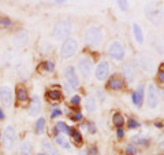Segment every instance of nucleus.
Here are the masks:
<instances>
[{"label": "nucleus", "instance_id": "obj_1", "mask_svg": "<svg viewBox=\"0 0 164 155\" xmlns=\"http://www.w3.org/2000/svg\"><path fill=\"white\" fill-rule=\"evenodd\" d=\"M71 32H73V23H71V21L60 19L59 22L55 23V26L52 29V37L57 41L66 40V39H68Z\"/></svg>", "mask_w": 164, "mask_h": 155}, {"label": "nucleus", "instance_id": "obj_2", "mask_svg": "<svg viewBox=\"0 0 164 155\" xmlns=\"http://www.w3.org/2000/svg\"><path fill=\"white\" fill-rule=\"evenodd\" d=\"M85 41L90 47H98L102 43V30L98 26H88L85 29Z\"/></svg>", "mask_w": 164, "mask_h": 155}, {"label": "nucleus", "instance_id": "obj_3", "mask_svg": "<svg viewBox=\"0 0 164 155\" xmlns=\"http://www.w3.org/2000/svg\"><path fill=\"white\" fill-rule=\"evenodd\" d=\"M145 15L155 26H162L164 23V12L153 3L145 6Z\"/></svg>", "mask_w": 164, "mask_h": 155}, {"label": "nucleus", "instance_id": "obj_4", "mask_svg": "<svg viewBox=\"0 0 164 155\" xmlns=\"http://www.w3.org/2000/svg\"><path fill=\"white\" fill-rule=\"evenodd\" d=\"M78 51V41L74 39V37H68L63 41L60 47V56L63 59H70L73 58Z\"/></svg>", "mask_w": 164, "mask_h": 155}, {"label": "nucleus", "instance_id": "obj_5", "mask_svg": "<svg viewBox=\"0 0 164 155\" xmlns=\"http://www.w3.org/2000/svg\"><path fill=\"white\" fill-rule=\"evenodd\" d=\"M77 67H78L80 74L85 80H88V78H90L92 71H93V61L89 56H82V58H80V61H78Z\"/></svg>", "mask_w": 164, "mask_h": 155}, {"label": "nucleus", "instance_id": "obj_6", "mask_svg": "<svg viewBox=\"0 0 164 155\" xmlns=\"http://www.w3.org/2000/svg\"><path fill=\"white\" fill-rule=\"evenodd\" d=\"M108 55L114 61H123L125 59V55H126L125 46L118 40L112 41V43L109 44V47H108Z\"/></svg>", "mask_w": 164, "mask_h": 155}, {"label": "nucleus", "instance_id": "obj_7", "mask_svg": "<svg viewBox=\"0 0 164 155\" xmlns=\"http://www.w3.org/2000/svg\"><path fill=\"white\" fill-rule=\"evenodd\" d=\"M138 66L142 69L144 73H148L152 74L156 69V62L150 55L148 54H141L138 56Z\"/></svg>", "mask_w": 164, "mask_h": 155}, {"label": "nucleus", "instance_id": "obj_8", "mask_svg": "<svg viewBox=\"0 0 164 155\" xmlns=\"http://www.w3.org/2000/svg\"><path fill=\"white\" fill-rule=\"evenodd\" d=\"M146 104L149 109H156L159 106V91L155 84H149L146 88Z\"/></svg>", "mask_w": 164, "mask_h": 155}, {"label": "nucleus", "instance_id": "obj_9", "mask_svg": "<svg viewBox=\"0 0 164 155\" xmlns=\"http://www.w3.org/2000/svg\"><path fill=\"white\" fill-rule=\"evenodd\" d=\"M16 140V133L12 125H8L4 130V135H3V143H4V148L6 150H11L12 146L15 144Z\"/></svg>", "mask_w": 164, "mask_h": 155}, {"label": "nucleus", "instance_id": "obj_10", "mask_svg": "<svg viewBox=\"0 0 164 155\" xmlns=\"http://www.w3.org/2000/svg\"><path fill=\"white\" fill-rule=\"evenodd\" d=\"M64 78H66V81L70 88L80 87V80H78V75L75 73V69L73 66H67L64 69Z\"/></svg>", "mask_w": 164, "mask_h": 155}, {"label": "nucleus", "instance_id": "obj_11", "mask_svg": "<svg viewBox=\"0 0 164 155\" xmlns=\"http://www.w3.org/2000/svg\"><path fill=\"white\" fill-rule=\"evenodd\" d=\"M149 44L159 55H164V37H162L160 34L152 33L149 36Z\"/></svg>", "mask_w": 164, "mask_h": 155}, {"label": "nucleus", "instance_id": "obj_12", "mask_svg": "<svg viewBox=\"0 0 164 155\" xmlns=\"http://www.w3.org/2000/svg\"><path fill=\"white\" fill-rule=\"evenodd\" d=\"M94 75L98 81L107 80L109 75V63L107 61H101L100 63L97 65V67H96V70H94Z\"/></svg>", "mask_w": 164, "mask_h": 155}, {"label": "nucleus", "instance_id": "obj_13", "mask_svg": "<svg viewBox=\"0 0 164 155\" xmlns=\"http://www.w3.org/2000/svg\"><path fill=\"white\" fill-rule=\"evenodd\" d=\"M0 102L4 107H11L12 104V91L8 85L0 87Z\"/></svg>", "mask_w": 164, "mask_h": 155}, {"label": "nucleus", "instance_id": "obj_14", "mask_svg": "<svg viewBox=\"0 0 164 155\" xmlns=\"http://www.w3.org/2000/svg\"><path fill=\"white\" fill-rule=\"evenodd\" d=\"M123 88H125V80L118 74H114L107 81V89L109 91H121Z\"/></svg>", "mask_w": 164, "mask_h": 155}, {"label": "nucleus", "instance_id": "obj_15", "mask_svg": "<svg viewBox=\"0 0 164 155\" xmlns=\"http://www.w3.org/2000/svg\"><path fill=\"white\" fill-rule=\"evenodd\" d=\"M144 96H145V87H144V84H139L138 88H137L135 91L133 92V95H131V99H133L134 106H137V107H141L142 103H144Z\"/></svg>", "mask_w": 164, "mask_h": 155}, {"label": "nucleus", "instance_id": "obj_16", "mask_svg": "<svg viewBox=\"0 0 164 155\" xmlns=\"http://www.w3.org/2000/svg\"><path fill=\"white\" fill-rule=\"evenodd\" d=\"M135 71H137V66H135V62H133V61L127 62V63L123 66V74H125L126 80H127L129 82H131L133 80H134Z\"/></svg>", "mask_w": 164, "mask_h": 155}, {"label": "nucleus", "instance_id": "obj_17", "mask_svg": "<svg viewBox=\"0 0 164 155\" xmlns=\"http://www.w3.org/2000/svg\"><path fill=\"white\" fill-rule=\"evenodd\" d=\"M41 110V100L37 95H34L32 100L29 103V115L30 117H37Z\"/></svg>", "mask_w": 164, "mask_h": 155}, {"label": "nucleus", "instance_id": "obj_18", "mask_svg": "<svg viewBox=\"0 0 164 155\" xmlns=\"http://www.w3.org/2000/svg\"><path fill=\"white\" fill-rule=\"evenodd\" d=\"M29 40V33L27 30H19L18 33L15 34V37L12 39V44L15 47H23Z\"/></svg>", "mask_w": 164, "mask_h": 155}, {"label": "nucleus", "instance_id": "obj_19", "mask_svg": "<svg viewBox=\"0 0 164 155\" xmlns=\"http://www.w3.org/2000/svg\"><path fill=\"white\" fill-rule=\"evenodd\" d=\"M133 33H134V39H135V41L138 44H142L144 43V32H142V29H141V26L138 25L137 22H134L133 23Z\"/></svg>", "mask_w": 164, "mask_h": 155}, {"label": "nucleus", "instance_id": "obj_20", "mask_svg": "<svg viewBox=\"0 0 164 155\" xmlns=\"http://www.w3.org/2000/svg\"><path fill=\"white\" fill-rule=\"evenodd\" d=\"M29 99V94H27V89L23 85H18L16 87V100L18 102H26Z\"/></svg>", "mask_w": 164, "mask_h": 155}, {"label": "nucleus", "instance_id": "obj_21", "mask_svg": "<svg viewBox=\"0 0 164 155\" xmlns=\"http://www.w3.org/2000/svg\"><path fill=\"white\" fill-rule=\"evenodd\" d=\"M70 135H71V139L74 140V143L77 144L78 147H80L81 144L84 143V137H82V133H81L78 129L71 128V129H70Z\"/></svg>", "mask_w": 164, "mask_h": 155}, {"label": "nucleus", "instance_id": "obj_22", "mask_svg": "<svg viewBox=\"0 0 164 155\" xmlns=\"http://www.w3.org/2000/svg\"><path fill=\"white\" fill-rule=\"evenodd\" d=\"M85 109L88 110L89 113H94L96 109H97V102L93 96H88L86 100H85Z\"/></svg>", "mask_w": 164, "mask_h": 155}, {"label": "nucleus", "instance_id": "obj_23", "mask_svg": "<svg viewBox=\"0 0 164 155\" xmlns=\"http://www.w3.org/2000/svg\"><path fill=\"white\" fill-rule=\"evenodd\" d=\"M47 98L52 102H59L62 99V92L59 89H48L47 91Z\"/></svg>", "mask_w": 164, "mask_h": 155}, {"label": "nucleus", "instance_id": "obj_24", "mask_svg": "<svg viewBox=\"0 0 164 155\" xmlns=\"http://www.w3.org/2000/svg\"><path fill=\"white\" fill-rule=\"evenodd\" d=\"M43 147H44V150L47 151V155H60L49 140H43Z\"/></svg>", "mask_w": 164, "mask_h": 155}, {"label": "nucleus", "instance_id": "obj_25", "mask_svg": "<svg viewBox=\"0 0 164 155\" xmlns=\"http://www.w3.org/2000/svg\"><path fill=\"white\" fill-rule=\"evenodd\" d=\"M112 124L116 126V128H122L125 125V118L119 111H115L114 115H112Z\"/></svg>", "mask_w": 164, "mask_h": 155}, {"label": "nucleus", "instance_id": "obj_26", "mask_svg": "<svg viewBox=\"0 0 164 155\" xmlns=\"http://www.w3.org/2000/svg\"><path fill=\"white\" fill-rule=\"evenodd\" d=\"M57 130V133H60V135H70V129L71 128H68V126L66 125L64 122H56V128H55Z\"/></svg>", "mask_w": 164, "mask_h": 155}, {"label": "nucleus", "instance_id": "obj_27", "mask_svg": "<svg viewBox=\"0 0 164 155\" xmlns=\"http://www.w3.org/2000/svg\"><path fill=\"white\" fill-rule=\"evenodd\" d=\"M55 140H56V143L59 144L60 147H63V148H66V150L70 148V143H68L66 137H64L63 135H60V133H59V135L55 136Z\"/></svg>", "mask_w": 164, "mask_h": 155}, {"label": "nucleus", "instance_id": "obj_28", "mask_svg": "<svg viewBox=\"0 0 164 155\" xmlns=\"http://www.w3.org/2000/svg\"><path fill=\"white\" fill-rule=\"evenodd\" d=\"M44 128H45V118H39L36 122V132L37 135H43L44 133Z\"/></svg>", "mask_w": 164, "mask_h": 155}, {"label": "nucleus", "instance_id": "obj_29", "mask_svg": "<svg viewBox=\"0 0 164 155\" xmlns=\"http://www.w3.org/2000/svg\"><path fill=\"white\" fill-rule=\"evenodd\" d=\"M20 153H22V155H29L32 153V144H30V142L22 143V146H20Z\"/></svg>", "mask_w": 164, "mask_h": 155}, {"label": "nucleus", "instance_id": "obj_30", "mask_svg": "<svg viewBox=\"0 0 164 155\" xmlns=\"http://www.w3.org/2000/svg\"><path fill=\"white\" fill-rule=\"evenodd\" d=\"M133 142H135L137 144H138V146H144V147L149 146V139H142V137L134 136V137H133Z\"/></svg>", "mask_w": 164, "mask_h": 155}, {"label": "nucleus", "instance_id": "obj_31", "mask_svg": "<svg viewBox=\"0 0 164 155\" xmlns=\"http://www.w3.org/2000/svg\"><path fill=\"white\" fill-rule=\"evenodd\" d=\"M41 67H43L44 70L49 71V73H52V71L55 70V65H53V62H51V61H47V62H44V63L41 65Z\"/></svg>", "mask_w": 164, "mask_h": 155}, {"label": "nucleus", "instance_id": "obj_32", "mask_svg": "<svg viewBox=\"0 0 164 155\" xmlns=\"http://www.w3.org/2000/svg\"><path fill=\"white\" fill-rule=\"evenodd\" d=\"M11 26H12L11 19L4 18V17H2V18H0V27H11Z\"/></svg>", "mask_w": 164, "mask_h": 155}, {"label": "nucleus", "instance_id": "obj_33", "mask_svg": "<svg viewBox=\"0 0 164 155\" xmlns=\"http://www.w3.org/2000/svg\"><path fill=\"white\" fill-rule=\"evenodd\" d=\"M139 126V122L137 119H133V118H129L127 119V128L129 129H137Z\"/></svg>", "mask_w": 164, "mask_h": 155}, {"label": "nucleus", "instance_id": "obj_34", "mask_svg": "<svg viewBox=\"0 0 164 155\" xmlns=\"http://www.w3.org/2000/svg\"><path fill=\"white\" fill-rule=\"evenodd\" d=\"M126 155H137V148L133 144H127L126 146Z\"/></svg>", "mask_w": 164, "mask_h": 155}, {"label": "nucleus", "instance_id": "obj_35", "mask_svg": "<svg viewBox=\"0 0 164 155\" xmlns=\"http://www.w3.org/2000/svg\"><path fill=\"white\" fill-rule=\"evenodd\" d=\"M71 106H74V107H78V106L81 104V98H80V95H74L73 98H71Z\"/></svg>", "mask_w": 164, "mask_h": 155}, {"label": "nucleus", "instance_id": "obj_36", "mask_svg": "<svg viewBox=\"0 0 164 155\" xmlns=\"http://www.w3.org/2000/svg\"><path fill=\"white\" fill-rule=\"evenodd\" d=\"M70 118L73 119V121H82V119H84V115H82V113H75V114L70 115Z\"/></svg>", "mask_w": 164, "mask_h": 155}, {"label": "nucleus", "instance_id": "obj_37", "mask_svg": "<svg viewBox=\"0 0 164 155\" xmlns=\"http://www.w3.org/2000/svg\"><path fill=\"white\" fill-rule=\"evenodd\" d=\"M118 6L121 7L122 11H127L129 10V3L127 2H118Z\"/></svg>", "mask_w": 164, "mask_h": 155}, {"label": "nucleus", "instance_id": "obj_38", "mask_svg": "<svg viewBox=\"0 0 164 155\" xmlns=\"http://www.w3.org/2000/svg\"><path fill=\"white\" fill-rule=\"evenodd\" d=\"M157 80L164 84V69H159V71H157Z\"/></svg>", "mask_w": 164, "mask_h": 155}, {"label": "nucleus", "instance_id": "obj_39", "mask_svg": "<svg viewBox=\"0 0 164 155\" xmlns=\"http://www.w3.org/2000/svg\"><path fill=\"white\" fill-rule=\"evenodd\" d=\"M88 155H98L97 147H96V146H92L90 148H89V151H88Z\"/></svg>", "mask_w": 164, "mask_h": 155}, {"label": "nucleus", "instance_id": "obj_40", "mask_svg": "<svg viewBox=\"0 0 164 155\" xmlns=\"http://www.w3.org/2000/svg\"><path fill=\"white\" fill-rule=\"evenodd\" d=\"M59 115H62V110L60 109H55L52 111V114H51L52 118H56V117H59Z\"/></svg>", "mask_w": 164, "mask_h": 155}, {"label": "nucleus", "instance_id": "obj_41", "mask_svg": "<svg viewBox=\"0 0 164 155\" xmlns=\"http://www.w3.org/2000/svg\"><path fill=\"white\" fill-rule=\"evenodd\" d=\"M116 135H118L119 139H122V137L125 136V130H123L122 128H118V130H116Z\"/></svg>", "mask_w": 164, "mask_h": 155}, {"label": "nucleus", "instance_id": "obj_42", "mask_svg": "<svg viewBox=\"0 0 164 155\" xmlns=\"http://www.w3.org/2000/svg\"><path fill=\"white\" fill-rule=\"evenodd\" d=\"M88 125H89V132H90V133H94L96 128H94V125H93V124H88Z\"/></svg>", "mask_w": 164, "mask_h": 155}, {"label": "nucleus", "instance_id": "obj_43", "mask_svg": "<svg viewBox=\"0 0 164 155\" xmlns=\"http://www.w3.org/2000/svg\"><path fill=\"white\" fill-rule=\"evenodd\" d=\"M155 126H156V128H163L164 124H163L162 121H156V122H155Z\"/></svg>", "mask_w": 164, "mask_h": 155}, {"label": "nucleus", "instance_id": "obj_44", "mask_svg": "<svg viewBox=\"0 0 164 155\" xmlns=\"http://www.w3.org/2000/svg\"><path fill=\"white\" fill-rule=\"evenodd\" d=\"M80 155H88V151H86V150H82Z\"/></svg>", "mask_w": 164, "mask_h": 155}, {"label": "nucleus", "instance_id": "obj_45", "mask_svg": "<svg viewBox=\"0 0 164 155\" xmlns=\"http://www.w3.org/2000/svg\"><path fill=\"white\" fill-rule=\"evenodd\" d=\"M3 118H4V114H3V111L0 110V119H3Z\"/></svg>", "mask_w": 164, "mask_h": 155}, {"label": "nucleus", "instance_id": "obj_46", "mask_svg": "<svg viewBox=\"0 0 164 155\" xmlns=\"http://www.w3.org/2000/svg\"><path fill=\"white\" fill-rule=\"evenodd\" d=\"M160 147H162V148L164 150V140H162V142H160Z\"/></svg>", "mask_w": 164, "mask_h": 155}, {"label": "nucleus", "instance_id": "obj_47", "mask_svg": "<svg viewBox=\"0 0 164 155\" xmlns=\"http://www.w3.org/2000/svg\"><path fill=\"white\" fill-rule=\"evenodd\" d=\"M39 155H45V154H39Z\"/></svg>", "mask_w": 164, "mask_h": 155}]
</instances>
